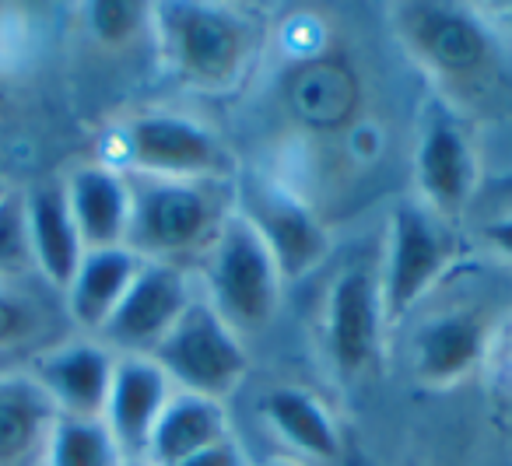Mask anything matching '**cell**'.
<instances>
[{"instance_id":"obj_1","label":"cell","mask_w":512,"mask_h":466,"mask_svg":"<svg viewBox=\"0 0 512 466\" xmlns=\"http://www.w3.org/2000/svg\"><path fill=\"white\" fill-rule=\"evenodd\" d=\"M162 57L186 85L232 88L253 64L260 46V22L239 8L200 4V0H172L151 8Z\"/></svg>"},{"instance_id":"obj_2","label":"cell","mask_w":512,"mask_h":466,"mask_svg":"<svg viewBox=\"0 0 512 466\" xmlns=\"http://www.w3.org/2000/svg\"><path fill=\"white\" fill-rule=\"evenodd\" d=\"M134 193L127 249L141 260L186 267L218 239L225 218L235 211V190L228 183H190V179L127 176Z\"/></svg>"},{"instance_id":"obj_3","label":"cell","mask_w":512,"mask_h":466,"mask_svg":"<svg viewBox=\"0 0 512 466\" xmlns=\"http://www.w3.org/2000/svg\"><path fill=\"white\" fill-rule=\"evenodd\" d=\"M281 277L271 249L256 228L232 211L218 239L204 253V302L232 326L239 337L260 333L274 323L281 305Z\"/></svg>"},{"instance_id":"obj_4","label":"cell","mask_w":512,"mask_h":466,"mask_svg":"<svg viewBox=\"0 0 512 466\" xmlns=\"http://www.w3.org/2000/svg\"><path fill=\"white\" fill-rule=\"evenodd\" d=\"M453 263V232L421 200L397 204L386 232V256L379 267L386 326H397L439 288Z\"/></svg>"},{"instance_id":"obj_5","label":"cell","mask_w":512,"mask_h":466,"mask_svg":"<svg viewBox=\"0 0 512 466\" xmlns=\"http://www.w3.org/2000/svg\"><path fill=\"white\" fill-rule=\"evenodd\" d=\"M151 358L162 365L172 386L225 403L249 372V354L242 337L197 295L183 312L176 330L155 347Z\"/></svg>"},{"instance_id":"obj_6","label":"cell","mask_w":512,"mask_h":466,"mask_svg":"<svg viewBox=\"0 0 512 466\" xmlns=\"http://www.w3.org/2000/svg\"><path fill=\"white\" fill-rule=\"evenodd\" d=\"M123 151L134 176L228 183L235 172L228 151L207 127L190 116L144 113L123 127Z\"/></svg>"},{"instance_id":"obj_7","label":"cell","mask_w":512,"mask_h":466,"mask_svg":"<svg viewBox=\"0 0 512 466\" xmlns=\"http://www.w3.org/2000/svg\"><path fill=\"white\" fill-rule=\"evenodd\" d=\"M404 39L414 57L453 88L477 85L495 64L491 32L481 18L456 4H407Z\"/></svg>"},{"instance_id":"obj_8","label":"cell","mask_w":512,"mask_h":466,"mask_svg":"<svg viewBox=\"0 0 512 466\" xmlns=\"http://www.w3.org/2000/svg\"><path fill=\"white\" fill-rule=\"evenodd\" d=\"M197 302L190 270L176 263L144 260L123 302L99 330L102 344L113 354H155V347L176 330L183 312Z\"/></svg>"},{"instance_id":"obj_9","label":"cell","mask_w":512,"mask_h":466,"mask_svg":"<svg viewBox=\"0 0 512 466\" xmlns=\"http://www.w3.org/2000/svg\"><path fill=\"white\" fill-rule=\"evenodd\" d=\"M386 312L379 274L369 267H344L334 277L323 312V344L334 372L344 382L365 375L383 351Z\"/></svg>"},{"instance_id":"obj_10","label":"cell","mask_w":512,"mask_h":466,"mask_svg":"<svg viewBox=\"0 0 512 466\" xmlns=\"http://www.w3.org/2000/svg\"><path fill=\"white\" fill-rule=\"evenodd\" d=\"M235 211L256 228V235L271 249L281 277L302 281L327 260V228L313 218L302 200H295L288 190L271 183H249L235 193Z\"/></svg>"},{"instance_id":"obj_11","label":"cell","mask_w":512,"mask_h":466,"mask_svg":"<svg viewBox=\"0 0 512 466\" xmlns=\"http://www.w3.org/2000/svg\"><path fill=\"white\" fill-rule=\"evenodd\" d=\"M172 393L176 386L151 354H116V372L102 421L120 445L123 463H144L148 438Z\"/></svg>"},{"instance_id":"obj_12","label":"cell","mask_w":512,"mask_h":466,"mask_svg":"<svg viewBox=\"0 0 512 466\" xmlns=\"http://www.w3.org/2000/svg\"><path fill=\"white\" fill-rule=\"evenodd\" d=\"M414 176H418L421 204L442 221L467 211L477 190V158L470 137L446 113L428 116L414 155Z\"/></svg>"},{"instance_id":"obj_13","label":"cell","mask_w":512,"mask_h":466,"mask_svg":"<svg viewBox=\"0 0 512 466\" xmlns=\"http://www.w3.org/2000/svg\"><path fill=\"white\" fill-rule=\"evenodd\" d=\"M116 354L102 340L81 337L50 351L36 368V386L60 417H102L113 386Z\"/></svg>"},{"instance_id":"obj_14","label":"cell","mask_w":512,"mask_h":466,"mask_svg":"<svg viewBox=\"0 0 512 466\" xmlns=\"http://www.w3.org/2000/svg\"><path fill=\"white\" fill-rule=\"evenodd\" d=\"M64 193L78 235L85 242V253L127 246L134 193H130V179L123 172L109 169V165H81L64 183Z\"/></svg>"},{"instance_id":"obj_15","label":"cell","mask_w":512,"mask_h":466,"mask_svg":"<svg viewBox=\"0 0 512 466\" xmlns=\"http://www.w3.org/2000/svg\"><path fill=\"white\" fill-rule=\"evenodd\" d=\"M488 344V316L449 309L432 316L414 333V372L425 386H449L481 361Z\"/></svg>"},{"instance_id":"obj_16","label":"cell","mask_w":512,"mask_h":466,"mask_svg":"<svg viewBox=\"0 0 512 466\" xmlns=\"http://www.w3.org/2000/svg\"><path fill=\"white\" fill-rule=\"evenodd\" d=\"M25 221H29V246L32 263L53 288L67 291L74 281L81 260H85V242L67 207L64 183H43L25 197Z\"/></svg>"},{"instance_id":"obj_17","label":"cell","mask_w":512,"mask_h":466,"mask_svg":"<svg viewBox=\"0 0 512 466\" xmlns=\"http://www.w3.org/2000/svg\"><path fill=\"white\" fill-rule=\"evenodd\" d=\"M232 438L225 403L176 389L148 438L144 466H179L183 459Z\"/></svg>"},{"instance_id":"obj_18","label":"cell","mask_w":512,"mask_h":466,"mask_svg":"<svg viewBox=\"0 0 512 466\" xmlns=\"http://www.w3.org/2000/svg\"><path fill=\"white\" fill-rule=\"evenodd\" d=\"M141 256L127 246L113 249H88L81 260L74 281L67 284V316L81 326L85 333L99 337V330L109 323L116 305L123 302L127 288L134 284L137 270H141Z\"/></svg>"},{"instance_id":"obj_19","label":"cell","mask_w":512,"mask_h":466,"mask_svg":"<svg viewBox=\"0 0 512 466\" xmlns=\"http://www.w3.org/2000/svg\"><path fill=\"white\" fill-rule=\"evenodd\" d=\"M260 414L267 417L274 431L299 452L302 459L313 463H334L341 459L344 442L337 421L330 417L327 403L302 386H274L260 400Z\"/></svg>"},{"instance_id":"obj_20","label":"cell","mask_w":512,"mask_h":466,"mask_svg":"<svg viewBox=\"0 0 512 466\" xmlns=\"http://www.w3.org/2000/svg\"><path fill=\"white\" fill-rule=\"evenodd\" d=\"M57 410L32 382H0V466L43 463Z\"/></svg>"},{"instance_id":"obj_21","label":"cell","mask_w":512,"mask_h":466,"mask_svg":"<svg viewBox=\"0 0 512 466\" xmlns=\"http://www.w3.org/2000/svg\"><path fill=\"white\" fill-rule=\"evenodd\" d=\"M43 466H123V452L102 417H57Z\"/></svg>"},{"instance_id":"obj_22","label":"cell","mask_w":512,"mask_h":466,"mask_svg":"<svg viewBox=\"0 0 512 466\" xmlns=\"http://www.w3.org/2000/svg\"><path fill=\"white\" fill-rule=\"evenodd\" d=\"M32 263L29 246V221H25V197L11 193L0 200V277L22 274Z\"/></svg>"},{"instance_id":"obj_23","label":"cell","mask_w":512,"mask_h":466,"mask_svg":"<svg viewBox=\"0 0 512 466\" xmlns=\"http://www.w3.org/2000/svg\"><path fill=\"white\" fill-rule=\"evenodd\" d=\"M88 22L102 43H130L141 29H151L148 4H127V0H99L88 4Z\"/></svg>"},{"instance_id":"obj_24","label":"cell","mask_w":512,"mask_h":466,"mask_svg":"<svg viewBox=\"0 0 512 466\" xmlns=\"http://www.w3.org/2000/svg\"><path fill=\"white\" fill-rule=\"evenodd\" d=\"M179 466H249L246 452L239 449V442L235 438H225V442L211 445V449L197 452V456L183 459Z\"/></svg>"},{"instance_id":"obj_25","label":"cell","mask_w":512,"mask_h":466,"mask_svg":"<svg viewBox=\"0 0 512 466\" xmlns=\"http://www.w3.org/2000/svg\"><path fill=\"white\" fill-rule=\"evenodd\" d=\"M481 235H484V242L502 256V260L512 263V214L509 218H498V221H491V225H484Z\"/></svg>"},{"instance_id":"obj_26","label":"cell","mask_w":512,"mask_h":466,"mask_svg":"<svg viewBox=\"0 0 512 466\" xmlns=\"http://www.w3.org/2000/svg\"><path fill=\"white\" fill-rule=\"evenodd\" d=\"M22 326V309H18L15 302H8V298L0 295V340L11 337V333Z\"/></svg>"},{"instance_id":"obj_27","label":"cell","mask_w":512,"mask_h":466,"mask_svg":"<svg viewBox=\"0 0 512 466\" xmlns=\"http://www.w3.org/2000/svg\"><path fill=\"white\" fill-rule=\"evenodd\" d=\"M264 466H309V463H302V459H271Z\"/></svg>"},{"instance_id":"obj_28","label":"cell","mask_w":512,"mask_h":466,"mask_svg":"<svg viewBox=\"0 0 512 466\" xmlns=\"http://www.w3.org/2000/svg\"><path fill=\"white\" fill-rule=\"evenodd\" d=\"M11 193H15V190H11V186H8V179L0 176V200H4V197H11Z\"/></svg>"},{"instance_id":"obj_29","label":"cell","mask_w":512,"mask_h":466,"mask_svg":"<svg viewBox=\"0 0 512 466\" xmlns=\"http://www.w3.org/2000/svg\"><path fill=\"white\" fill-rule=\"evenodd\" d=\"M123 466H144V463H123Z\"/></svg>"}]
</instances>
